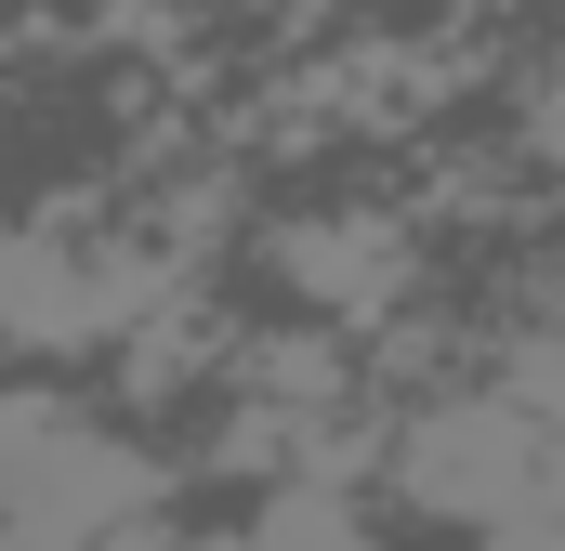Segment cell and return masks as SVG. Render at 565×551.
<instances>
[{
  "mask_svg": "<svg viewBox=\"0 0 565 551\" xmlns=\"http://www.w3.org/2000/svg\"><path fill=\"white\" fill-rule=\"evenodd\" d=\"M250 551H369V526H355V486H329V473L277 486V499L250 512Z\"/></svg>",
  "mask_w": 565,
  "mask_h": 551,
  "instance_id": "7a4b0ae2",
  "label": "cell"
},
{
  "mask_svg": "<svg viewBox=\"0 0 565 551\" xmlns=\"http://www.w3.org/2000/svg\"><path fill=\"white\" fill-rule=\"evenodd\" d=\"M198 551H250V539H198Z\"/></svg>",
  "mask_w": 565,
  "mask_h": 551,
  "instance_id": "5b68a950",
  "label": "cell"
},
{
  "mask_svg": "<svg viewBox=\"0 0 565 551\" xmlns=\"http://www.w3.org/2000/svg\"><path fill=\"white\" fill-rule=\"evenodd\" d=\"M395 486L487 539L500 512H526L540 486H565V446H553V420H526L513 395H460V408H422L395 433Z\"/></svg>",
  "mask_w": 565,
  "mask_h": 551,
  "instance_id": "6da1fadb",
  "label": "cell"
},
{
  "mask_svg": "<svg viewBox=\"0 0 565 551\" xmlns=\"http://www.w3.org/2000/svg\"><path fill=\"white\" fill-rule=\"evenodd\" d=\"M526 144H540V158H553V171H565V66H553V79H540V106H526Z\"/></svg>",
  "mask_w": 565,
  "mask_h": 551,
  "instance_id": "277c9868",
  "label": "cell"
},
{
  "mask_svg": "<svg viewBox=\"0 0 565 551\" xmlns=\"http://www.w3.org/2000/svg\"><path fill=\"white\" fill-rule=\"evenodd\" d=\"M487 551H565V486H540L526 512H500V526H487Z\"/></svg>",
  "mask_w": 565,
  "mask_h": 551,
  "instance_id": "3957f363",
  "label": "cell"
}]
</instances>
